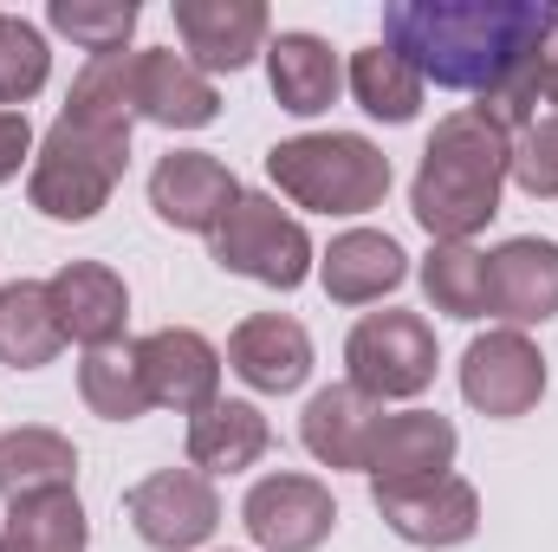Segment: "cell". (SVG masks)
Here are the masks:
<instances>
[{
  "mask_svg": "<svg viewBox=\"0 0 558 552\" xmlns=\"http://www.w3.org/2000/svg\"><path fill=\"white\" fill-rule=\"evenodd\" d=\"M558 26L546 0H397L384 7V46L448 92H481V118L507 137L533 124L539 52Z\"/></svg>",
  "mask_w": 558,
  "mask_h": 552,
  "instance_id": "1",
  "label": "cell"
},
{
  "mask_svg": "<svg viewBox=\"0 0 558 552\" xmlns=\"http://www.w3.org/2000/svg\"><path fill=\"white\" fill-rule=\"evenodd\" d=\"M513 169V137L481 111H448L422 149L410 208L435 241H474L500 215V189Z\"/></svg>",
  "mask_w": 558,
  "mask_h": 552,
  "instance_id": "2",
  "label": "cell"
},
{
  "mask_svg": "<svg viewBox=\"0 0 558 552\" xmlns=\"http://www.w3.org/2000/svg\"><path fill=\"white\" fill-rule=\"evenodd\" d=\"M267 176L286 202L318 208V215H371L390 195V156L357 131H318V137L274 143Z\"/></svg>",
  "mask_w": 558,
  "mask_h": 552,
  "instance_id": "3",
  "label": "cell"
},
{
  "mask_svg": "<svg viewBox=\"0 0 558 552\" xmlns=\"http://www.w3.org/2000/svg\"><path fill=\"white\" fill-rule=\"evenodd\" d=\"M124 163H131V131H105L59 111V124L39 137L26 195L46 221H92L124 182Z\"/></svg>",
  "mask_w": 558,
  "mask_h": 552,
  "instance_id": "4",
  "label": "cell"
},
{
  "mask_svg": "<svg viewBox=\"0 0 558 552\" xmlns=\"http://www.w3.org/2000/svg\"><path fill=\"white\" fill-rule=\"evenodd\" d=\"M344 364H351V391H364L371 404H403L435 384V332L422 312H364L344 338Z\"/></svg>",
  "mask_w": 558,
  "mask_h": 552,
  "instance_id": "5",
  "label": "cell"
},
{
  "mask_svg": "<svg viewBox=\"0 0 558 552\" xmlns=\"http://www.w3.org/2000/svg\"><path fill=\"white\" fill-rule=\"evenodd\" d=\"M208 248H215V267L260 279L274 292H292L312 274V235L279 208L274 195H241L228 208V221L208 235Z\"/></svg>",
  "mask_w": 558,
  "mask_h": 552,
  "instance_id": "6",
  "label": "cell"
},
{
  "mask_svg": "<svg viewBox=\"0 0 558 552\" xmlns=\"http://www.w3.org/2000/svg\"><path fill=\"white\" fill-rule=\"evenodd\" d=\"M124 514L137 527L143 547L156 552H195L215 527H221V494L202 468H156L124 494Z\"/></svg>",
  "mask_w": 558,
  "mask_h": 552,
  "instance_id": "7",
  "label": "cell"
},
{
  "mask_svg": "<svg viewBox=\"0 0 558 552\" xmlns=\"http://www.w3.org/2000/svg\"><path fill=\"white\" fill-rule=\"evenodd\" d=\"M241 520H247L260 552H318L338 527V501L312 475H267L247 488Z\"/></svg>",
  "mask_w": 558,
  "mask_h": 552,
  "instance_id": "8",
  "label": "cell"
},
{
  "mask_svg": "<svg viewBox=\"0 0 558 552\" xmlns=\"http://www.w3.org/2000/svg\"><path fill=\"white\" fill-rule=\"evenodd\" d=\"M461 397L494 422H513L546 397V358L526 332H487L461 358Z\"/></svg>",
  "mask_w": 558,
  "mask_h": 552,
  "instance_id": "9",
  "label": "cell"
},
{
  "mask_svg": "<svg viewBox=\"0 0 558 552\" xmlns=\"http://www.w3.org/2000/svg\"><path fill=\"white\" fill-rule=\"evenodd\" d=\"M377 514L390 520L397 540L410 547H461L474 540L481 527V494L461 481V475H428V481H390V488H371Z\"/></svg>",
  "mask_w": 558,
  "mask_h": 552,
  "instance_id": "10",
  "label": "cell"
},
{
  "mask_svg": "<svg viewBox=\"0 0 558 552\" xmlns=\"http://www.w3.org/2000/svg\"><path fill=\"white\" fill-rule=\"evenodd\" d=\"M241 202V182L221 156L208 149H169L156 169H149V208L182 228V235H215L228 221V208Z\"/></svg>",
  "mask_w": 558,
  "mask_h": 552,
  "instance_id": "11",
  "label": "cell"
},
{
  "mask_svg": "<svg viewBox=\"0 0 558 552\" xmlns=\"http://www.w3.org/2000/svg\"><path fill=\"white\" fill-rule=\"evenodd\" d=\"M137 364H143L149 404H162V410L195 416L221 397V351L189 325H162V332L137 338Z\"/></svg>",
  "mask_w": 558,
  "mask_h": 552,
  "instance_id": "12",
  "label": "cell"
},
{
  "mask_svg": "<svg viewBox=\"0 0 558 552\" xmlns=\"http://www.w3.org/2000/svg\"><path fill=\"white\" fill-rule=\"evenodd\" d=\"M267 7L260 0H175L182 59L195 72H241L254 52H267Z\"/></svg>",
  "mask_w": 558,
  "mask_h": 552,
  "instance_id": "13",
  "label": "cell"
},
{
  "mask_svg": "<svg viewBox=\"0 0 558 552\" xmlns=\"http://www.w3.org/2000/svg\"><path fill=\"white\" fill-rule=\"evenodd\" d=\"M487 312L507 319V332L546 325L558 312V241H539V235L500 241L487 254Z\"/></svg>",
  "mask_w": 558,
  "mask_h": 552,
  "instance_id": "14",
  "label": "cell"
},
{
  "mask_svg": "<svg viewBox=\"0 0 558 552\" xmlns=\"http://www.w3.org/2000/svg\"><path fill=\"white\" fill-rule=\"evenodd\" d=\"M46 292H52L59 332H65V338H78L85 351H98V345H118V338H124L131 292H124V279L111 274L105 261H65L59 274L46 279Z\"/></svg>",
  "mask_w": 558,
  "mask_h": 552,
  "instance_id": "15",
  "label": "cell"
},
{
  "mask_svg": "<svg viewBox=\"0 0 558 552\" xmlns=\"http://www.w3.org/2000/svg\"><path fill=\"white\" fill-rule=\"evenodd\" d=\"M454 422L435 410H403V416H384L377 435H371V488H390V481H428V475H448L454 468Z\"/></svg>",
  "mask_w": 558,
  "mask_h": 552,
  "instance_id": "16",
  "label": "cell"
},
{
  "mask_svg": "<svg viewBox=\"0 0 558 552\" xmlns=\"http://www.w3.org/2000/svg\"><path fill=\"white\" fill-rule=\"evenodd\" d=\"M228 364H234V377H247L254 391L286 397V391H299V384L312 377V338H305V325L286 319V312H254V319L234 325Z\"/></svg>",
  "mask_w": 558,
  "mask_h": 552,
  "instance_id": "17",
  "label": "cell"
},
{
  "mask_svg": "<svg viewBox=\"0 0 558 552\" xmlns=\"http://www.w3.org/2000/svg\"><path fill=\"white\" fill-rule=\"evenodd\" d=\"M215 111H221V92L208 85V72H195L169 46L137 52V118L162 124V131H202V124H215Z\"/></svg>",
  "mask_w": 558,
  "mask_h": 552,
  "instance_id": "18",
  "label": "cell"
},
{
  "mask_svg": "<svg viewBox=\"0 0 558 552\" xmlns=\"http://www.w3.org/2000/svg\"><path fill=\"white\" fill-rule=\"evenodd\" d=\"M403 274H410V254H403L390 235H377V228L338 235V241L325 248V261H318V279H325V292H331L338 305H371V299L397 292Z\"/></svg>",
  "mask_w": 558,
  "mask_h": 552,
  "instance_id": "19",
  "label": "cell"
},
{
  "mask_svg": "<svg viewBox=\"0 0 558 552\" xmlns=\"http://www.w3.org/2000/svg\"><path fill=\"white\" fill-rule=\"evenodd\" d=\"M377 422H384V404H371V397L351 391V384H331V391H318V397L305 404L299 435H305V448H312L325 468H364Z\"/></svg>",
  "mask_w": 558,
  "mask_h": 552,
  "instance_id": "20",
  "label": "cell"
},
{
  "mask_svg": "<svg viewBox=\"0 0 558 552\" xmlns=\"http://www.w3.org/2000/svg\"><path fill=\"white\" fill-rule=\"evenodd\" d=\"M267 79H274L279 111H292V118L331 111L338 105V85H344L338 52L318 33H279L274 46H267Z\"/></svg>",
  "mask_w": 558,
  "mask_h": 552,
  "instance_id": "21",
  "label": "cell"
},
{
  "mask_svg": "<svg viewBox=\"0 0 558 552\" xmlns=\"http://www.w3.org/2000/svg\"><path fill=\"white\" fill-rule=\"evenodd\" d=\"M78 488V448L59 429H7L0 435V501H39Z\"/></svg>",
  "mask_w": 558,
  "mask_h": 552,
  "instance_id": "22",
  "label": "cell"
},
{
  "mask_svg": "<svg viewBox=\"0 0 558 552\" xmlns=\"http://www.w3.org/2000/svg\"><path fill=\"white\" fill-rule=\"evenodd\" d=\"M267 448H274V429H267V416L254 410V404L215 397L208 410L189 416V461H195L202 475H241V468H254Z\"/></svg>",
  "mask_w": 558,
  "mask_h": 552,
  "instance_id": "23",
  "label": "cell"
},
{
  "mask_svg": "<svg viewBox=\"0 0 558 552\" xmlns=\"http://www.w3.org/2000/svg\"><path fill=\"white\" fill-rule=\"evenodd\" d=\"M59 345H65V332H59L52 292H46L39 279H13V286H0V364H13V371H39V364L59 358Z\"/></svg>",
  "mask_w": 558,
  "mask_h": 552,
  "instance_id": "24",
  "label": "cell"
},
{
  "mask_svg": "<svg viewBox=\"0 0 558 552\" xmlns=\"http://www.w3.org/2000/svg\"><path fill=\"white\" fill-rule=\"evenodd\" d=\"M65 118L105 124V131H131L137 124V52H98V59H85V72L72 79Z\"/></svg>",
  "mask_w": 558,
  "mask_h": 552,
  "instance_id": "25",
  "label": "cell"
},
{
  "mask_svg": "<svg viewBox=\"0 0 558 552\" xmlns=\"http://www.w3.org/2000/svg\"><path fill=\"white\" fill-rule=\"evenodd\" d=\"M78 397H85V410L105 416V422H137V416L149 410L137 345H98V351H85V364H78Z\"/></svg>",
  "mask_w": 558,
  "mask_h": 552,
  "instance_id": "26",
  "label": "cell"
},
{
  "mask_svg": "<svg viewBox=\"0 0 558 552\" xmlns=\"http://www.w3.org/2000/svg\"><path fill=\"white\" fill-rule=\"evenodd\" d=\"M351 98L371 111V118H384V124H410L422 111V79L410 59H397L384 39L377 46H364L357 59H351Z\"/></svg>",
  "mask_w": 558,
  "mask_h": 552,
  "instance_id": "27",
  "label": "cell"
},
{
  "mask_svg": "<svg viewBox=\"0 0 558 552\" xmlns=\"http://www.w3.org/2000/svg\"><path fill=\"white\" fill-rule=\"evenodd\" d=\"M85 507L78 488L72 494H39V501H13L0 552H85Z\"/></svg>",
  "mask_w": 558,
  "mask_h": 552,
  "instance_id": "28",
  "label": "cell"
},
{
  "mask_svg": "<svg viewBox=\"0 0 558 552\" xmlns=\"http://www.w3.org/2000/svg\"><path fill=\"white\" fill-rule=\"evenodd\" d=\"M422 292L448 319H481L487 312V254H474L468 241H435L422 261Z\"/></svg>",
  "mask_w": 558,
  "mask_h": 552,
  "instance_id": "29",
  "label": "cell"
},
{
  "mask_svg": "<svg viewBox=\"0 0 558 552\" xmlns=\"http://www.w3.org/2000/svg\"><path fill=\"white\" fill-rule=\"evenodd\" d=\"M46 20H52V33H65L72 46H85L98 59V52H124L131 46L137 0H52Z\"/></svg>",
  "mask_w": 558,
  "mask_h": 552,
  "instance_id": "30",
  "label": "cell"
},
{
  "mask_svg": "<svg viewBox=\"0 0 558 552\" xmlns=\"http://www.w3.org/2000/svg\"><path fill=\"white\" fill-rule=\"evenodd\" d=\"M52 72V52H46V33L20 13H0V111H20Z\"/></svg>",
  "mask_w": 558,
  "mask_h": 552,
  "instance_id": "31",
  "label": "cell"
},
{
  "mask_svg": "<svg viewBox=\"0 0 558 552\" xmlns=\"http://www.w3.org/2000/svg\"><path fill=\"white\" fill-rule=\"evenodd\" d=\"M533 202H558V118H533L513 137V169H507Z\"/></svg>",
  "mask_w": 558,
  "mask_h": 552,
  "instance_id": "32",
  "label": "cell"
},
{
  "mask_svg": "<svg viewBox=\"0 0 558 552\" xmlns=\"http://www.w3.org/2000/svg\"><path fill=\"white\" fill-rule=\"evenodd\" d=\"M26 156H33V124H26V111H0V182L20 176Z\"/></svg>",
  "mask_w": 558,
  "mask_h": 552,
  "instance_id": "33",
  "label": "cell"
},
{
  "mask_svg": "<svg viewBox=\"0 0 558 552\" xmlns=\"http://www.w3.org/2000/svg\"><path fill=\"white\" fill-rule=\"evenodd\" d=\"M539 98L553 105V118H558V26H553V39H546V52H539Z\"/></svg>",
  "mask_w": 558,
  "mask_h": 552,
  "instance_id": "34",
  "label": "cell"
}]
</instances>
